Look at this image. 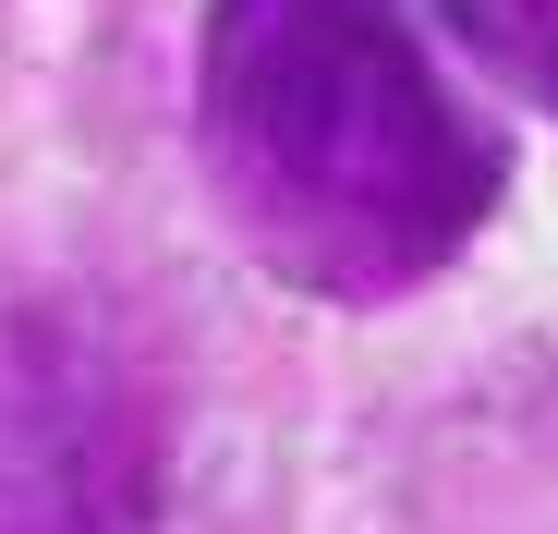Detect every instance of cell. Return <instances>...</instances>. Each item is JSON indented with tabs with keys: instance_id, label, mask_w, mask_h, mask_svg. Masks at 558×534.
<instances>
[{
	"instance_id": "obj_1",
	"label": "cell",
	"mask_w": 558,
	"mask_h": 534,
	"mask_svg": "<svg viewBox=\"0 0 558 534\" xmlns=\"http://www.w3.org/2000/svg\"><path fill=\"white\" fill-rule=\"evenodd\" d=\"M449 61L437 0H207V183L292 292L401 304L498 219L510 134Z\"/></svg>"
},
{
	"instance_id": "obj_2",
	"label": "cell",
	"mask_w": 558,
	"mask_h": 534,
	"mask_svg": "<svg viewBox=\"0 0 558 534\" xmlns=\"http://www.w3.org/2000/svg\"><path fill=\"white\" fill-rule=\"evenodd\" d=\"M158 401L146 365L85 316L37 304L0 328V534H146Z\"/></svg>"
},
{
	"instance_id": "obj_3",
	"label": "cell",
	"mask_w": 558,
	"mask_h": 534,
	"mask_svg": "<svg viewBox=\"0 0 558 534\" xmlns=\"http://www.w3.org/2000/svg\"><path fill=\"white\" fill-rule=\"evenodd\" d=\"M437 13H449L461 61L510 73L522 98H546V110H558V0H437Z\"/></svg>"
}]
</instances>
